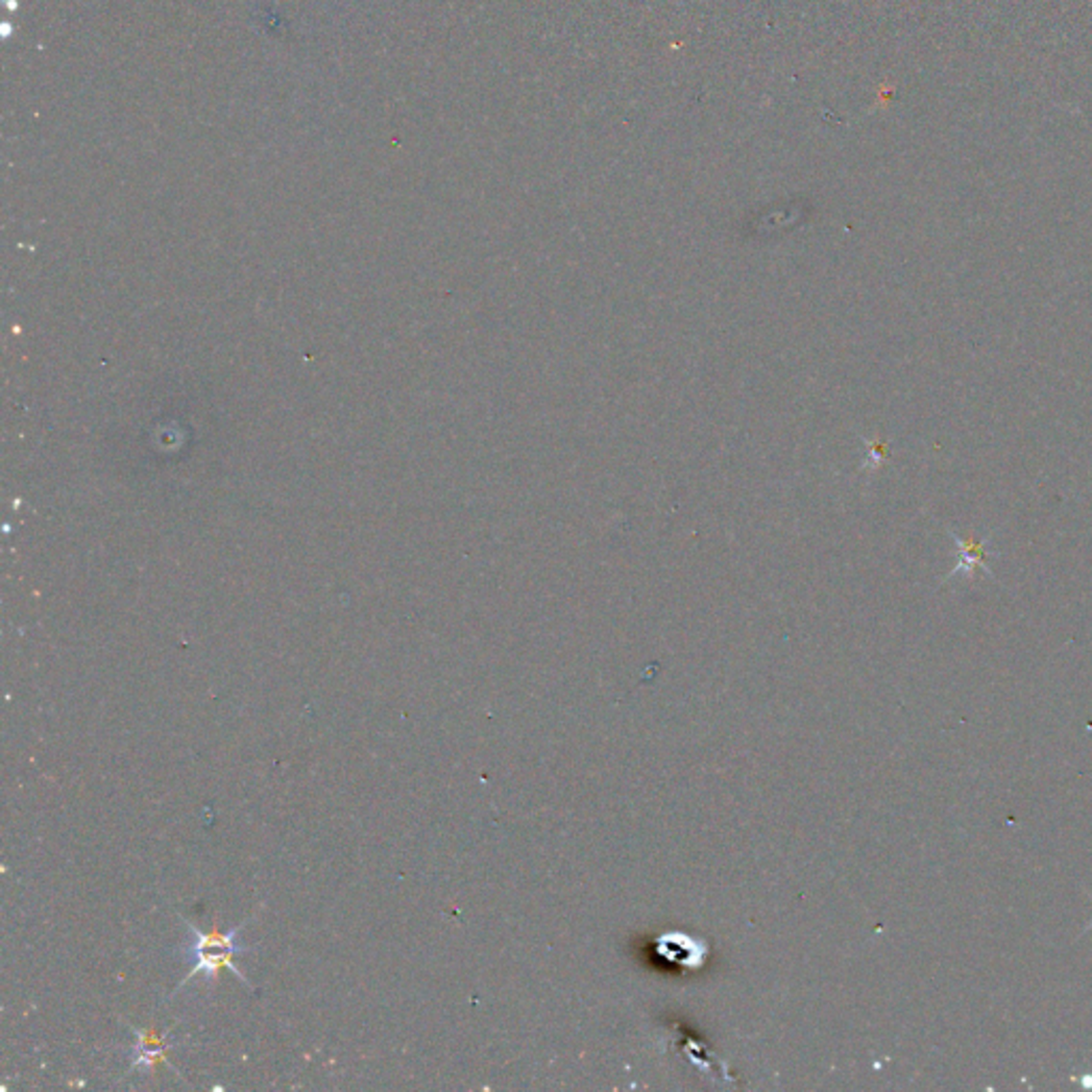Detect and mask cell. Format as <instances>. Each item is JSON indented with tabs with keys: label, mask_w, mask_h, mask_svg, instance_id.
<instances>
[{
	"label": "cell",
	"mask_w": 1092,
	"mask_h": 1092,
	"mask_svg": "<svg viewBox=\"0 0 1092 1092\" xmlns=\"http://www.w3.org/2000/svg\"><path fill=\"white\" fill-rule=\"evenodd\" d=\"M954 543L959 545V548H960V559H959V564H956L954 572L950 576L960 574L962 570H966V572H973L975 568H983L985 572H990V568L985 566V555H988L985 545L988 543H973V540L971 543H962L959 536L954 538Z\"/></svg>",
	"instance_id": "cell-2"
},
{
	"label": "cell",
	"mask_w": 1092,
	"mask_h": 1092,
	"mask_svg": "<svg viewBox=\"0 0 1092 1092\" xmlns=\"http://www.w3.org/2000/svg\"><path fill=\"white\" fill-rule=\"evenodd\" d=\"M183 926H186V929L195 934V941L188 945V952L192 954V959L197 960V964L192 966V971L178 985V990L182 988L183 983L190 982L192 978H197V975H206V980L211 982L218 975V971H222V969H231L235 978H239L241 982L250 985V982L246 980V975L241 973L233 962L237 954H244L250 950V947L241 945L237 941V934L241 929H244V924L235 926V929H231L225 934L222 933H203L197 929V926H192L186 920H183Z\"/></svg>",
	"instance_id": "cell-1"
}]
</instances>
